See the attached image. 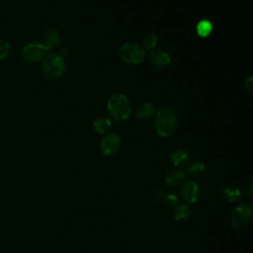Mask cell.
<instances>
[{
    "label": "cell",
    "instance_id": "cell-8",
    "mask_svg": "<svg viewBox=\"0 0 253 253\" xmlns=\"http://www.w3.org/2000/svg\"><path fill=\"white\" fill-rule=\"evenodd\" d=\"M182 198L189 203H194L199 198V185L193 180H188L181 187Z\"/></svg>",
    "mask_w": 253,
    "mask_h": 253
},
{
    "label": "cell",
    "instance_id": "cell-23",
    "mask_svg": "<svg viewBox=\"0 0 253 253\" xmlns=\"http://www.w3.org/2000/svg\"><path fill=\"white\" fill-rule=\"evenodd\" d=\"M248 194L249 196H251L252 194V178L249 177V181H248Z\"/></svg>",
    "mask_w": 253,
    "mask_h": 253
},
{
    "label": "cell",
    "instance_id": "cell-9",
    "mask_svg": "<svg viewBox=\"0 0 253 253\" xmlns=\"http://www.w3.org/2000/svg\"><path fill=\"white\" fill-rule=\"evenodd\" d=\"M149 59L157 66H165L171 60L169 53L162 48H152L149 52Z\"/></svg>",
    "mask_w": 253,
    "mask_h": 253
},
{
    "label": "cell",
    "instance_id": "cell-14",
    "mask_svg": "<svg viewBox=\"0 0 253 253\" xmlns=\"http://www.w3.org/2000/svg\"><path fill=\"white\" fill-rule=\"evenodd\" d=\"M185 175L186 174L184 171H171L166 175L165 181L170 186H177L180 183H182V181L185 178Z\"/></svg>",
    "mask_w": 253,
    "mask_h": 253
},
{
    "label": "cell",
    "instance_id": "cell-16",
    "mask_svg": "<svg viewBox=\"0 0 253 253\" xmlns=\"http://www.w3.org/2000/svg\"><path fill=\"white\" fill-rule=\"evenodd\" d=\"M197 32L200 36L202 37H206L208 36L211 32V29H212V24L210 20L208 19H203V20H200L197 24Z\"/></svg>",
    "mask_w": 253,
    "mask_h": 253
},
{
    "label": "cell",
    "instance_id": "cell-10",
    "mask_svg": "<svg viewBox=\"0 0 253 253\" xmlns=\"http://www.w3.org/2000/svg\"><path fill=\"white\" fill-rule=\"evenodd\" d=\"M157 111V107L154 103H150V102H145L141 105H139V107L136 109V113L135 116L137 119L140 120H147L150 117H152V115Z\"/></svg>",
    "mask_w": 253,
    "mask_h": 253
},
{
    "label": "cell",
    "instance_id": "cell-22",
    "mask_svg": "<svg viewBox=\"0 0 253 253\" xmlns=\"http://www.w3.org/2000/svg\"><path fill=\"white\" fill-rule=\"evenodd\" d=\"M244 86H245V89L246 91L249 93V94H252V91H253V82H252V76H249L245 79L244 81Z\"/></svg>",
    "mask_w": 253,
    "mask_h": 253
},
{
    "label": "cell",
    "instance_id": "cell-11",
    "mask_svg": "<svg viewBox=\"0 0 253 253\" xmlns=\"http://www.w3.org/2000/svg\"><path fill=\"white\" fill-rule=\"evenodd\" d=\"M173 163L176 166H187L191 160L190 153L184 148H177L171 154Z\"/></svg>",
    "mask_w": 253,
    "mask_h": 253
},
{
    "label": "cell",
    "instance_id": "cell-13",
    "mask_svg": "<svg viewBox=\"0 0 253 253\" xmlns=\"http://www.w3.org/2000/svg\"><path fill=\"white\" fill-rule=\"evenodd\" d=\"M221 195L226 201H228L230 203L239 201L242 197V193H241L240 189L232 188V187H224L221 190Z\"/></svg>",
    "mask_w": 253,
    "mask_h": 253
},
{
    "label": "cell",
    "instance_id": "cell-2",
    "mask_svg": "<svg viewBox=\"0 0 253 253\" xmlns=\"http://www.w3.org/2000/svg\"><path fill=\"white\" fill-rule=\"evenodd\" d=\"M108 111L115 120H126L131 113V104L129 99L122 93L112 95L108 100Z\"/></svg>",
    "mask_w": 253,
    "mask_h": 253
},
{
    "label": "cell",
    "instance_id": "cell-19",
    "mask_svg": "<svg viewBox=\"0 0 253 253\" xmlns=\"http://www.w3.org/2000/svg\"><path fill=\"white\" fill-rule=\"evenodd\" d=\"M11 49L10 42L5 39H0V60L5 58Z\"/></svg>",
    "mask_w": 253,
    "mask_h": 253
},
{
    "label": "cell",
    "instance_id": "cell-5",
    "mask_svg": "<svg viewBox=\"0 0 253 253\" xmlns=\"http://www.w3.org/2000/svg\"><path fill=\"white\" fill-rule=\"evenodd\" d=\"M120 56L128 63H139L145 55V51L138 43L125 42L119 48Z\"/></svg>",
    "mask_w": 253,
    "mask_h": 253
},
{
    "label": "cell",
    "instance_id": "cell-15",
    "mask_svg": "<svg viewBox=\"0 0 253 253\" xmlns=\"http://www.w3.org/2000/svg\"><path fill=\"white\" fill-rule=\"evenodd\" d=\"M93 126H94V128L98 131V132H106L108 131L110 128H111V126H112V123H111V120L108 119V118H105V117H100L98 119H96L93 123Z\"/></svg>",
    "mask_w": 253,
    "mask_h": 253
},
{
    "label": "cell",
    "instance_id": "cell-7",
    "mask_svg": "<svg viewBox=\"0 0 253 253\" xmlns=\"http://www.w3.org/2000/svg\"><path fill=\"white\" fill-rule=\"evenodd\" d=\"M122 144V138L119 134L115 132H111L106 134L100 143L101 152L104 154H112L115 153Z\"/></svg>",
    "mask_w": 253,
    "mask_h": 253
},
{
    "label": "cell",
    "instance_id": "cell-6",
    "mask_svg": "<svg viewBox=\"0 0 253 253\" xmlns=\"http://www.w3.org/2000/svg\"><path fill=\"white\" fill-rule=\"evenodd\" d=\"M48 50L49 47L44 42L40 41H31L23 46L22 55L28 61H37Z\"/></svg>",
    "mask_w": 253,
    "mask_h": 253
},
{
    "label": "cell",
    "instance_id": "cell-17",
    "mask_svg": "<svg viewBox=\"0 0 253 253\" xmlns=\"http://www.w3.org/2000/svg\"><path fill=\"white\" fill-rule=\"evenodd\" d=\"M190 214H191V208L186 204H182L178 206L174 211V217L177 220L185 219L188 216H190Z\"/></svg>",
    "mask_w": 253,
    "mask_h": 253
},
{
    "label": "cell",
    "instance_id": "cell-18",
    "mask_svg": "<svg viewBox=\"0 0 253 253\" xmlns=\"http://www.w3.org/2000/svg\"><path fill=\"white\" fill-rule=\"evenodd\" d=\"M157 43V36L155 34H148L143 39L144 48H153Z\"/></svg>",
    "mask_w": 253,
    "mask_h": 253
},
{
    "label": "cell",
    "instance_id": "cell-21",
    "mask_svg": "<svg viewBox=\"0 0 253 253\" xmlns=\"http://www.w3.org/2000/svg\"><path fill=\"white\" fill-rule=\"evenodd\" d=\"M166 202L169 206H175L178 203V197L175 194H168L166 196Z\"/></svg>",
    "mask_w": 253,
    "mask_h": 253
},
{
    "label": "cell",
    "instance_id": "cell-4",
    "mask_svg": "<svg viewBox=\"0 0 253 253\" xmlns=\"http://www.w3.org/2000/svg\"><path fill=\"white\" fill-rule=\"evenodd\" d=\"M252 217V208L249 203L238 205L231 213L230 222L233 228L241 229L249 223Z\"/></svg>",
    "mask_w": 253,
    "mask_h": 253
},
{
    "label": "cell",
    "instance_id": "cell-3",
    "mask_svg": "<svg viewBox=\"0 0 253 253\" xmlns=\"http://www.w3.org/2000/svg\"><path fill=\"white\" fill-rule=\"evenodd\" d=\"M65 60L63 56L56 51H49L44 54L42 62V70L49 79L58 78L64 71Z\"/></svg>",
    "mask_w": 253,
    "mask_h": 253
},
{
    "label": "cell",
    "instance_id": "cell-20",
    "mask_svg": "<svg viewBox=\"0 0 253 253\" xmlns=\"http://www.w3.org/2000/svg\"><path fill=\"white\" fill-rule=\"evenodd\" d=\"M205 169V164L203 162H196L192 165H190V167L188 168V172L193 174V175H196V174H200L204 171Z\"/></svg>",
    "mask_w": 253,
    "mask_h": 253
},
{
    "label": "cell",
    "instance_id": "cell-1",
    "mask_svg": "<svg viewBox=\"0 0 253 253\" xmlns=\"http://www.w3.org/2000/svg\"><path fill=\"white\" fill-rule=\"evenodd\" d=\"M177 127L176 114L168 107H161L156 111L155 128L162 136L172 134Z\"/></svg>",
    "mask_w": 253,
    "mask_h": 253
},
{
    "label": "cell",
    "instance_id": "cell-12",
    "mask_svg": "<svg viewBox=\"0 0 253 253\" xmlns=\"http://www.w3.org/2000/svg\"><path fill=\"white\" fill-rule=\"evenodd\" d=\"M44 43L50 48L51 46H56L61 42L60 35L58 31L54 28H49L44 33Z\"/></svg>",
    "mask_w": 253,
    "mask_h": 253
}]
</instances>
